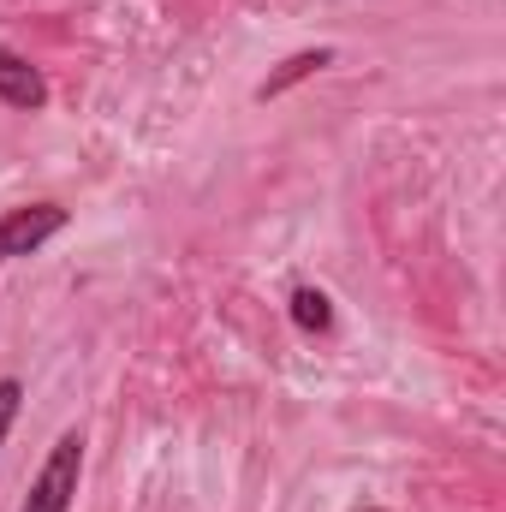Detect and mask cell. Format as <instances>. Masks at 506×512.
Masks as SVG:
<instances>
[{"instance_id":"obj_1","label":"cell","mask_w":506,"mask_h":512,"mask_svg":"<svg viewBox=\"0 0 506 512\" xmlns=\"http://www.w3.org/2000/svg\"><path fill=\"white\" fill-rule=\"evenodd\" d=\"M78 477H84V429H66L48 447V459H42V471H36V483H30V495H24L18 512H72Z\"/></svg>"},{"instance_id":"obj_2","label":"cell","mask_w":506,"mask_h":512,"mask_svg":"<svg viewBox=\"0 0 506 512\" xmlns=\"http://www.w3.org/2000/svg\"><path fill=\"white\" fill-rule=\"evenodd\" d=\"M72 227V209L60 203H24V209H6L0 215V268L18 262V256H36L48 239H60Z\"/></svg>"},{"instance_id":"obj_3","label":"cell","mask_w":506,"mask_h":512,"mask_svg":"<svg viewBox=\"0 0 506 512\" xmlns=\"http://www.w3.org/2000/svg\"><path fill=\"white\" fill-rule=\"evenodd\" d=\"M0 102L18 108V114H42L48 108V78L18 48H0Z\"/></svg>"},{"instance_id":"obj_4","label":"cell","mask_w":506,"mask_h":512,"mask_svg":"<svg viewBox=\"0 0 506 512\" xmlns=\"http://www.w3.org/2000/svg\"><path fill=\"white\" fill-rule=\"evenodd\" d=\"M322 66H334V48H304V54H292V60H280V72H268V78L256 84V102H274V96H286L292 84H304V78H316Z\"/></svg>"},{"instance_id":"obj_5","label":"cell","mask_w":506,"mask_h":512,"mask_svg":"<svg viewBox=\"0 0 506 512\" xmlns=\"http://www.w3.org/2000/svg\"><path fill=\"white\" fill-rule=\"evenodd\" d=\"M292 322L304 334H328L334 328V298L322 286H292Z\"/></svg>"},{"instance_id":"obj_6","label":"cell","mask_w":506,"mask_h":512,"mask_svg":"<svg viewBox=\"0 0 506 512\" xmlns=\"http://www.w3.org/2000/svg\"><path fill=\"white\" fill-rule=\"evenodd\" d=\"M18 411H24V382L18 376H0V447H6V435L18 423Z\"/></svg>"},{"instance_id":"obj_7","label":"cell","mask_w":506,"mask_h":512,"mask_svg":"<svg viewBox=\"0 0 506 512\" xmlns=\"http://www.w3.org/2000/svg\"><path fill=\"white\" fill-rule=\"evenodd\" d=\"M358 512H381V507H358Z\"/></svg>"}]
</instances>
